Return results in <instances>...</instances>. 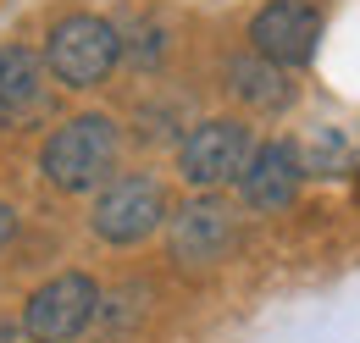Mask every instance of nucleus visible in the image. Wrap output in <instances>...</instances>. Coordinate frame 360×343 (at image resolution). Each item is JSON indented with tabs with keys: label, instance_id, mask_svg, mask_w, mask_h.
<instances>
[{
	"label": "nucleus",
	"instance_id": "nucleus-1",
	"mask_svg": "<svg viewBox=\"0 0 360 343\" xmlns=\"http://www.w3.org/2000/svg\"><path fill=\"white\" fill-rule=\"evenodd\" d=\"M117 167V122L111 117H72L45 138L39 150V172L61 194H84L100 188L105 172Z\"/></svg>",
	"mask_w": 360,
	"mask_h": 343
},
{
	"label": "nucleus",
	"instance_id": "nucleus-2",
	"mask_svg": "<svg viewBox=\"0 0 360 343\" xmlns=\"http://www.w3.org/2000/svg\"><path fill=\"white\" fill-rule=\"evenodd\" d=\"M117 61H122V34H117V22L89 17V11L61 17V22L50 28V39H45V67L67 89L105 84V72H111Z\"/></svg>",
	"mask_w": 360,
	"mask_h": 343
},
{
	"label": "nucleus",
	"instance_id": "nucleus-3",
	"mask_svg": "<svg viewBox=\"0 0 360 343\" xmlns=\"http://www.w3.org/2000/svg\"><path fill=\"white\" fill-rule=\"evenodd\" d=\"M250 155H255V133L233 117H217V122H200L178 144V172L188 188H222V183H238Z\"/></svg>",
	"mask_w": 360,
	"mask_h": 343
},
{
	"label": "nucleus",
	"instance_id": "nucleus-4",
	"mask_svg": "<svg viewBox=\"0 0 360 343\" xmlns=\"http://www.w3.org/2000/svg\"><path fill=\"white\" fill-rule=\"evenodd\" d=\"M161 221H167V194H161L155 177H117V183H105V194L94 200V216H89L94 238H105V244H139Z\"/></svg>",
	"mask_w": 360,
	"mask_h": 343
},
{
	"label": "nucleus",
	"instance_id": "nucleus-5",
	"mask_svg": "<svg viewBox=\"0 0 360 343\" xmlns=\"http://www.w3.org/2000/svg\"><path fill=\"white\" fill-rule=\"evenodd\" d=\"M316 39H321V11L316 0H266L255 17H250V50L266 56L277 67H305L316 56Z\"/></svg>",
	"mask_w": 360,
	"mask_h": 343
},
{
	"label": "nucleus",
	"instance_id": "nucleus-6",
	"mask_svg": "<svg viewBox=\"0 0 360 343\" xmlns=\"http://www.w3.org/2000/svg\"><path fill=\"white\" fill-rule=\"evenodd\" d=\"M94 310H100V288H94L84 271H61V277H50L45 288L28 299L22 327L39 343H72L94 321Z\"/></svg>",
	"mask_w": 360,
	"mask_h": 343
},
{
	"label": "nucleus",
	"instance_id": "nucleus-7",
	"mask_svg": "<svg viewBox=\"0 0 360 343\" xmlns=\"http://www.w3.org/2000/svg\"><path fill=\"white\" fill-rule=\"evenodd\" d=\"M233 211H227L222 200H188L178 216H172V227H167V244H172V260L178 266H217V260L233 250Z\"/></svg>",
	"mask_w": 360,
	"mask_h": 343
},
{
	"label": "nucleus",
	"instance_id": "nucleus-8",
	"mask_svg": "<svg viewBox=\"0 0 360 343\" xmlns=\"http://www.w3.org/2000/svg\"><path fill=\"white\" fill-rule=\"evenodd\" d=\"M300 150L294 144H255V155H250V167L238 172V194H244V205L261 216H277L294 205V194H300Z\"/></svg>",
	"mask_w": 360,
	"mask_h": 343
},
{
	"label": "nucleus",
	"instance_id": "nucleus-9",
	"mask_svg": "<svg viewBox=\"0 0 360 343\" xmlns=\"http://www.w3.org/2000/svg\"><path fill=\"white\" fill-rule=\"evenodd\" d=\"M45 67L34 50L0 44V122H28L45 111Z\"/></svg>",
	"mask_w": 360,
	"mask_h": 343
},
{
	"label": "nucleus",
	"instance_id": "nucleus-10",
	"mask_svg": "<svg viewBox=\"0 0 360 343\" xmlns=\"http://www.w3.org/2000/svg\"><path fill=\"white\" fill-rule=\"evenodd\" d=\"M227 89L244 100V105H255V111H283V105H294V84H288V67H277L266 56H238L233 67H227Z\"/></svg>",
	"mask_w": 360,
	"mask_h": 343
},
{
	"label": "nucleus",
	"instance_id": "nucleus-11",
	"mask_svg": "<svg viewBox=\"0 0 360 343\" xmlns=\"http://www.w3.org/2000/svg\"><path fill=\"white\" fill-rule=\"evenodd\" d=\"M300 167L321 172V177H338L344 167H355V150H349V138L338 128H321V133H311V144L300 150Z\"/></svg>",
	"mask_w": 360,
	"mask_h": 343
},
{
	"label": "nucleus",
	"instance_id": "nucleus-12",
	"mask_svg": "<svg viewBox=\"0 0 360 343\" xmlns=\"http://www.w3.org/2000/svg\"><path fill=\"white\" fill-rule=\"evenodd\" d=\"M122 34V56L134 61V67H155L161 56H167V28L155 22V17H134L128 28H117Z\"/></svg>",
	"mask_w": 360,
	"mask_h": 343
},
{
	"label": "nucleus",
	"instance_id": "nucleus-13",
	"mask_svg": "<svg viewBox=\"0 0 360 343\" xmlns=\"http://www.w3.org/2000/svg\"><path fill=\"white\" fill-rule=\"evenodd\" d=\"M17 238V216H11V205H0V250Z\"/></svg>",
	"mask_w": 360,
	"mask_h": 343
}]
</instances>
